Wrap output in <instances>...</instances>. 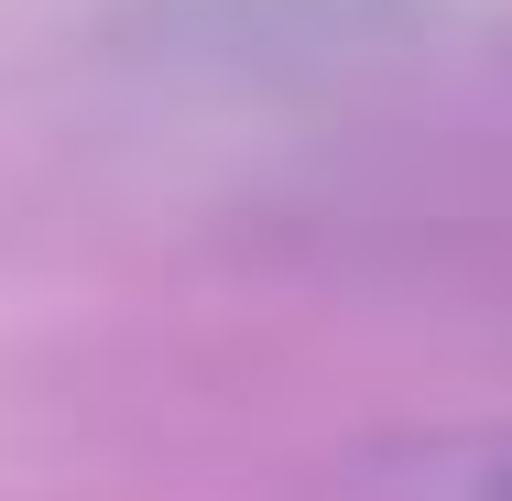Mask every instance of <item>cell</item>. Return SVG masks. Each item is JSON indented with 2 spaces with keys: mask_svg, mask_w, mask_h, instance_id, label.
<instances>
[{
  "mask_svg": "<svg viewBox=\"0 0 512 501\" xmlns=\"http://www.w3.org/2000/svg\"><path fill=\"white\" fill-rule=\"evenodd\" d=\"M436 22V0H120L109 33L175 77H327Z\"/></svg>",
  "mask_w": 512,
  "mask_h": 501,
  "instance_id": "6da1fadb",
  "label": "cell"
},
{
  "mask_svg": "<svg viewBox=\"0 0 512 501\" xmlns=\"http://www.w3.org/2000/svg\"><path fill=\"white\" fill-rule=\"evenodd\" d=\"M382 501H512V436H436L371 469Z\"/></svg>",
  "mask_w": 512,
  "mask_h": 501,
  "instance_id": "7a4b0ae2",
  "label": "cell"
}]
</instances>
